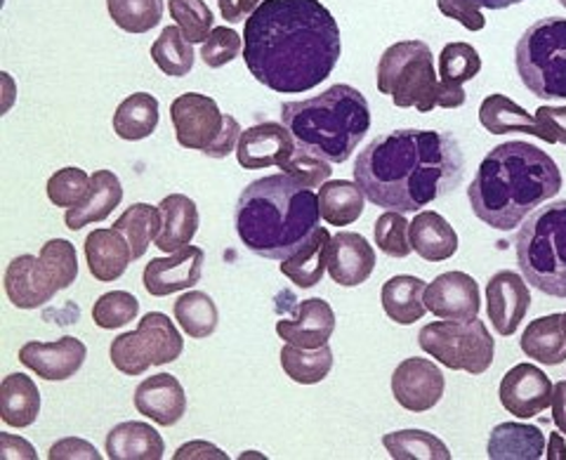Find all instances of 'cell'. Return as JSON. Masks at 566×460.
I'll return each mask as SVG.
<instances>
[{
    "mask_svg": "<svg viewBox=\"0 0 566 460\" xmlns=\"http://www.w3.org/2000/svg\"><path fill=\"white\" fill-rule=\"evenodd\" d=\"M343 55L340 27L318 0H262L243 29V62L281 95L322 85Z\"/></svg>",
    "mask_w": 566,
    "mask_h": 460,
    "instance_id": "1",
    "label": "cell"
},
{
    "mask_svg": "<svg viewBox=\"0 0 566 460\" xmlns=\"http://www.w3.org/2000/svg\"><path fill=\"white\" fill-rule=\"evenodd\" d=\"M465 154L447 130H392L370 139L354 161V182L387 210L420 212L463 185Z\"/></svg>",
    "mask_w": 566,
    "mask_h": 460,
    "instance_id": "2",
    "label": "cell"
},
{
    "mask_svg": "<svg viewBox=\"0 0 566 460\" xmlns=\"http://www.w3.org/2000/svg\"><path fill=\"white\" fill-rule=\"evenodd\" d=\"M562 170L551 154L531 142H505L493 147L468 187L472 212L484 224L512 232L531 212L557 197Z\"/></svg>",
    "mask_w": 566,
    "mask_h": 460,
    "instance_id": "3",
    "label": "cell"
},
{
    "mask_svg": "<svg viewBox=\"0 0 566 460\" xmlns=\"http://www.w3.org/2000/svg\"><path fill=\"white\" fill-rule=\"evenodd\" d=\"M318 194L289 172L248 185L234 208V227L248 251L264 260H286L318 229Z\"/></svg>",
    "mask_w": 566,
    "mask_h": 460,
    "instance_id": "4",
    "label": "cell"
},
{
    "mask_svg": "<svg viewBox=\"0 0 566 460\" xmlns=\"http://www.w3.org/2000/svg\"><path fill=\"white\" fill-rule=\"evenodd\" d=\"M281 123L305 149L328 164H345L370 130V106L361 91L345 83L322 95L281 104Z\"/></svg>",
    "mask_w": 566,
    "mask_h": 460,
    "instance_id": "5",
    "label": "cell"
},
{
    "mask_svg": "<svg viewBox=\"0 0 566 460\" xmlns=\"http://www.w3.org/2000/svg\"><path fill=\"white\" fill-rule=\"evenodd\" d=\"M378 91L389 95L399 109L430 114L441 109H460L468 102L463 87L447 85L437 79L434 55L424 41H401L389 45L378 62Z\"/></svg>",
    "mask_w": 566,
    "mask_h": 460,
    "instance_id": "6",
    "label": "cell"
},
{
    "mask_svg": "<svg viewBox=\"0 0 566 460\" xmlns=\"http://www.w3.org/2000/svg\"><path fill=\"white\" fill-rule=\"evenodd\" d=\"M515 253L526 283L551 297H566V199L531 212L517 232Z\"/></svg>",
    "mask_w": 566,
    "mask_h": 460,
    "instance_id": "7",
    "label": "cell"
},
{
    "mask_svg": "<svg viewBox=\"0 0 566 460\" xmlns=\"http://www.w3.org/2000/svg\"><path fill=\"white\" fill-rule=\"evenodd\" d=\"M517 74L531 95L566 100V20L545 17L531 24L515 48Z\"/></svg>",
    "mask_w": 566,
    "mask_h": 460,
    "instance_id": "8",
    "label": "cell"
},
{
    "mask_svg": "<svg viewBox=\"0 0 566 460\" xmlns=\"http://www.w3.org/2000/svg\"><path fill=\"white\" fill-rule=\"evenodd\" d=\"M418 345L432 359L451 370H465L472 376H482L495 357V341L482 318L468 322H432L422 326Z\"/></svg>",
    "mask_w": 566,
    "mask_h": 460,
    "instance_id": "9",
    "label": "cell"
},
{
    "mask_svg": "<svg viewBox=\"0 0 566 460\" xmlns=\"http://www.w3.org/2000/svg\"><path fill=\"white\" fill-rule=\"evenodd\" d=\"M185 341L164 312L142 316L135 331L120 333L109 345V359L123 376H142L151 366H166L182 357Z\"/></svg>",
    "mask_w": 566,
    "mask_h": 460,
    "instance_id": "10",
    "label": "cell"
},
{
    "mask_svg": "<svg viewBox=\"0 0 566 460\" xmlns=\"http://www.w3.org/2000/svg\"><path fill=\"white\" fill-rule=\"evenodd\" d=\"M224 116L218 102L201 93H185L170 104V121L177 145L193 151H208L224 130Z\"/></svg>",
    "mask_w": 566,
    "mask_h": 460,
    "instance_id": "11",
    "label": "cell"
},
{
    "mask_svg": "<svg viewBox=\"0 0 566 460\" xmlns=\"http://www.w3.org/2000/svg\"><path fill=\"white\" fill-rule=\"evenodd\" d=\"M447 378L430 359H403L392 374V395L401 409L424 414L444 397Z\"/></svg>",
    "mask_w": 566,
    "mask_h": 460,
    "instance_id": "12",
    "label": "cell"
},
{
    "mask_svg": "<svg viewBox=\"0 0 566 460\" xmlns=\"http://www.w3.org/2000/svg\"><path fill=\"white\" fill-rule=\"evenodd\" d=\"M531 291L524 276L517 272H495L486 283V314L495 333L510 338L528 314Z\"/></svg>",
    "mask_w": 566,
    "mask_h": 460,
    "instance_id": "13",
    "label": "cell"
},
{
    "mask_svg": "<svg viewBox=\"0 0 566 460\" xmlns=\"http://www.w3.org/2000/svg\"><path fill=\"white\" fill-rule=\"evenodd\" d=\"M553 383L534 364L512 366L501 380L503 409L517 418L541 416L553 404Z\"/></svg>",
    "mask_w": 566,
    "mask_h": 460,
    "instance_id": "14",
    "label": "cell"
},
{
    "mask_svg": "<svg viewBox=\"0 0 566 460\" xmlns=\"http://www.w3.org/2000/svg\"><path fill=\"white\" fill-rule=\"evenodd\" d=\"M203 248L185 245L180 251L168 253V258H154L145 268L142 281L149 295L166 297L197 286L203 276Z\"/></svg>",
    "mask_w": 566,
    "mask_h": 460,
    "instance_id": "15",
    "label": "cell"
},
{
    "mask_svg": "<svg viewBox=\"0 0 566 460\" xmlns=\"http://www.w3.org/2000/svg\"><path fill=\"white\" fill-rule=\"evenodd\" d=\"M297 145L291 130L283 123H258V126L241 133L237 158L245 170H264L276 166L279 170L291 161Z\"/></svg>",
    "mask_w": 566,
    "mask_h": 460,
    "instance_id": "16",
    "label": "cell"
},
{
    "mask_svg": "<svg viewBox=\"0 0 566 460\" xmlns=\"http://www.w3.org/2000/svg\"><path fill=\"white\" fill-rule=\"evenodd\" d=\"M87 359V347L83 341L74 338V335H64L60 341L41 343V341H29L20 349V362L33 370L35 376L50 380V383H62L74 378L83 368Z\"/></svg>",
    "mask_w": 566,
    "mask_h": 460,
    "instance_id": "17",
    "label": "cell"
},
{
    "mask_svg": "<svg viewBox=\"0 0 566 460\" xmlns=\"http://www.w3.org/2000/svg\"><path fill=\"white\" fill-rule=\"evenodd\" d=\"M424 307L437 318L468 322V318H474L482 310L480 286L465 272H444L424 289Z\"/></svg>",
    "mask_w": 566,
    "mask_h": 460,
    "instance_id": "18",
    "label": "cell"
},
{
    "mask_svg": "<svg viewBox=\"0 0 566 460\" xmlns=\"http://www.w3.org/2000/svg\"><path fill=\"white\" fill-rule=\"evenodd\" d=\"M57 283L50 276L41 258L17 255L6 270V293L17 310H39L57 293Z\"/></svg>",
    "mask_w": 566,
    "mask_h": 460,
    "instance_id": "19",
    "label": "cell"
},
{
    "mask_svg": "<svg viewBox=\"0 0 566 460\" xmlns=\"http://www.w3.org/2000/svg\"><path fill=\"white\" fill-rule=\"evenodd\" d=\"M333 331L335 314L324 297L303 300V303L295 307L293 316H283L281 322H276V333L281 341L305 349L328 345Z\"/></svg>",
    "mask_w": 566,
    "mask_h": 460,
    "instance_id": "20",
    "label": "cell"
},
{
    "mask_svg": "<svg viewBox=\"0 0 566 460\" xmlns=\"http://www.w3.org/2000/svg\"><path fill=\"white\" fill-rule=\"evenodd\" d=\"M135 409L161 428H172L187 414V395L182 383L170 374L145 378L135 389Z\"/></svg>",
    "mask_w": 566,
    "mask_h": 460,
    "instance_id": "21",
    "label": "cell"
},
{
    "mask_svg": "<svg viewBox=\"0 0 566 460\" xmlns=\"http://www.w3.org/2000/svg\"><path fill=\"white\" fill-rule=\"evenodd\" d=\"M376 270V251L361 234L340 232L331 237L328 274L338 286H361Z\"/></svg>",
    "mask_w": 566,
    "mask_h": 460,
    "instance_id": "22",
    "label": "cell"
},
{
    "mask_svg": "<svg viewBox=\"0 0 566 460\" xmlns=\"http://www.w3.org/2000/svg\"><path fill=\"white\" fill-rule=\"evenodd\" d=\"M85 260L99 283H114L128 272L133 251L116 227H97L85 239Z\"/></svg>",
    "mask_w": 566,
    "mask_h": 460,
    "instance_id": "23",
    "label": "cell"
},
{
    "mask_svg": "<svg viewBox=\"0 0 566 460\" xmlns=\"http://www.w3.org/2000/svg\"><path fill=\"white\" fill-rule=\"evenodd\" d=\"M123 201V185L112 170H95L91 175V189H87L85 199L74 206L66 208L64 212V224L71 232H78V229L106 220L118 208Z\"/></svg>",
    "mask_w": 566,
    "mask_h": 460,
    "instance_id": "24",
    "label": "cell"
},
{
    "mask_svg": "<svg viewBox=\"0 0 566 460\" xmlns=\"http://www.w3.org/2000/svg\"><path fill=\"white\" fill-rule=\"evenodd\" d=\"M166 441L149 422L126 420L106 435V456L112 460H161Z\"/></svg>",
    "mask_w": 566,
    "mask_h": 460,
    "instance_id": "25",
    "label": "cell"
},
{
    "mask_svg": "<svg viewBox=\"0 0 566 460\" xmlns=\"http://www.w3.org/2000/svg\"><path fill=\"white\" fill-rule=\"evenodd\" d=\"M161 232L154 239V245L161 248L164 253H175L180 248L189 245L191 239L199 232V208L185 194H170L161 203Z\"/></svg>",
    "mask_w": 566,
    "mask_h": 460,
    "instance_id": "26",
    "label": "cell"
},
{
    "mask_svg": "<svg viewBox=\"0 0 566 460\" xmlns=\"http://www.w3.org/2000/svg\"><path fill=\"white\" fill-rule=\"evenodd\" d=\"M424 283L420 276L399 274L387 279L380 289V303L389 322L399 326H411L424 316L428 307H424Z\"/></svg>",
    "mask_w": 566,
    "mask_h": 460,
    "instance_id": "27",
    "label": "cell"
},
{
    "mask_svg": "<svg viewBox=\"0 0 566 460\" xmlns=\"http://www.w3.org/2000/svg\"><path fill=\"white\" fill-rule=\"evenodd\" d=\"M413 253L428 262H444L458 251V234L447 218L434 210H420L409 227Z\"/></svg>",
    "mask_w": 566,
    "mask_h": 460,
    "instance_id": "28",
    "label": "cell"
},
{
    "mask_svg": "<svg viewBox=\"0 0 566 460\" xmlns=\"http://www.w3.org/2000/svg\"><path fill=\"white\" fill-rule=\"evenodd\" d=\"M545 451V435L536 425L501 422L489 437L486 456L491 460H538Z\"/></svg>",
    "mask_w": 566,
    "mask_h": 460,
    "instance_id": "29",
    "label": "cell"
},
{
    "mask_svg": "<svg viewBox=\"0 0 566 460\" xmlns=\"http://www.w3.org/2000/svg\"><path fill=\"white\" fill-rule=\"evenodd\" d=\"M328 251L331 234L326 227H318L312 239L300 251L286 260H281V274L286 276L297 289H314L322 283L328 272Z\"/></svg>",
    "mask_w": 566,
    "mask_h": 460,
    "instance_id": "30",
    "label": "cell"
},
{
    "mask_svg": "<svg viewBox=\"0 0 566 460\" xmlns=\"http://www.w3.org/2000/svg\"><path fill=\"white\" fill-rule=\"evenodd\" d=\"M41 414V393L27 374H10L0 385V416L10 428H29Z\"/></svg>",
    "mask_w": 566,
    "mask_h": 460,
    "instance_id": "31",
    "label": "cell"
},
{
    "mask_svg": "<svg viewBox=\"0 0 566 460\" xmlns=\"http://www.w3.org/2000/svg\"><path fill=\"white\" fill-rule=\"evenodd\" d=\"M520 347L528 359H536L547 366H559L566 359V335L562 314L541 316L536 322H531L522 333Z\"/></svg>",
    "mask_w": 566,
    "mask_h": 460,
    "instance_id": "32",
    "label": "cell"
},
{
    "mask_svg": "<svg viewBox=\"0 0 566 460\" xmlns=\"http://www.w3.org/2000/svg\"><path fill=\"white\" fill-rule=\"evenodd\" d=\"M364 191L357 182L328 180L318 187V210L322 218L333 227H349L361 218Z\"/></svg>",
    "mask_w": 566,
    "mask_h": 460,
    "instance_id": "33",
    "label": "cell"
},
{
    "mask_svg": "<svg viewBox=\"0 0 566 460\" xmlns=\"http://www.w3.org/2000/svg\"><path fill=\"white\" fill-rule=\"evenodd\" d=\"M114 133L126 142H139L158 128V100L149 93L128 95L116 106Z\"/></svg>",
    "mask_w": 566,
    "mask_h": 460,
    "instance_id": "34",
    "label": "cell"
},
{
    "mask_svg": "<svg viewBox=\"0 0 566 460\" xmlns=\"http://www.w3.org/2000/svg\"><path fill=\"white\" fill-rule=\"evenodd\" d=\"M172 312L177 324H180V328L187 335H191L193 341L210 338L220 326V310L216 305V300L203 291H189L177 297Z\"/></svg>",
    "mask_w": 566,
    "mask_h": 460,
    "instance_id": "35",
    "label": "cell"
},
{
    "mask_svg": "<svg viewBox=\"0 0 566 460\" xmlns=\"http://www.w3.org/2000/svg\"><path fill=\"white\" fill-rule=\"evenodd\" d=\"M480 123L491 135L526 133V135L536 137V133H538L536 116H531L528 112L522 109L517 102H512L510 97H505L501 93H493L482 102Z\"/></svg>",
    "mask_w": 566,
    "mask_h": 460,
    "instance_id": "36",
    "label": "cell"
},
{
    "mask_svg": "<svg viewBox=\"0 0 566 460\" xmlns=\"http://www.w3.org/2000/svg\"><path fill=\"white\" fill-rule=\"evenodd\" d=\"M161 208H154L149 203H133L130 208H126L120 212V218L116 220V229L126 237V241L130 243L133 251V260L145 258V253L149 251L151 241L161 232Z\"/></svg>",
    "mask_w": 566,
    "mask_h": 460,
    "instance_id": "37",
    "label": "cell"
},
{
    "mask_svg": "<svg viewBox=\"0 0 566 460\" xmlns=\"http://www.w3.org/2000/svg\"><path fill=\"white\" fill-rule=\"evenodd\" d=\"M281 368L297 385H316L331 374L333 349L328 345L305 349L286 343L281 349Z\"/></svg>",
    "mask_w": 566,
    "mask_h": 460,
    "instance_id": "38",
    "label": "cell"
},
{
    "mask_svg": "<svg viewBox=\"0 0 566 460\" xmlns=\"http://www.w3.org/2000/svg\"><path fill=\"white\" fill-rule=\"evenodd\" d=\"M151 60L156 66L164 71L170 79H185L191 74L193 62H197V55H193V43L185 39V33L180 27H166L161 35L154 41L151 45Z\"/></svg>",
    "mask_w": 566,
    "mask_h": 460,
    "instance_id": "39",
    "label": "cell"
},
{
    "mask_svg": "<svg viewBox=\"0 0 566 460\" xmlns=\"http://www.w3.org/2000/svg\"><path fill=\"white\" fill-rule=\"evenodd\" d=\"M382 447L395 460H451L449 447L424 430H399L382 437Z\"/></svg>",
    "mask_w": 566,
    "mask_h": 460,
    "instance_id": "40",
    "label": "cell"
},
{
    "mask_svg": "<svg viewBox=\"0 0 566 460\" xmlns=\"http://www.w3.org/2000/svg\"><path fill=\"white\" fill-rule=\"evenodd\" d=\"M106 10L126 33H147L164 20V0H106Z\"/></svg>",
    "mask_w": 566,
    "mask_h": 460,
    "instance_id": "41",
    "label": "cell"
},
{
    "mask_svg": "<svg viewBox=\"0 0 566 460\" xmlns=\"http://www.w3.org/2000/svg\"><path fill=\"white\" fill-rule=\"evenodd\" d=\"M482 58L470 43H449L439 55V81L463 87V83L480 76Z\"/></svg>",
    "mask_w": 566,
    "mask_h": 460,
    "instance_id": "42",
    "label": "cell"
},
{
    "mask_svg": "<svg viewBox=\"0 0 566 460\" xmlns=\"http://www.w3.org/2000/svg\"><path fill=\"white\" fill-rule=\"evenodd\" d=\"M168 10L189 43H206L216 22L206 0H168Z\"/></svg>",
    "mask_w": 566,
    "mask_h": 460,
    "instance_id": "43",
    "label": "cell"
},
{
    "mask_svg": "<svg viewBox=\"0 0 566 460\" xmlns=\"http://www.w3.org/2000/svg\"><path fill=\"white\" fill-rule=\"evenodd\" d=\"M139 314V300L128 291H112L97 297L93 305V322L104 331H116L135 322Z\"/></svg>",
    "mask_w": 566,
    "mask_h": 460,
    "instance_id": "44",
    "label": "cell"
},
{
    "mask_svg": "<svg viewBox=\"0 0 566 460\" xmlns=\"http://www.w3.org/2000/svg\"><path fill=\"white\" fill-rule=\"evenodd\" d=\"M411 222L403 218V212L387 210L376 220L374 237L380 245V251L389 258H409L413 253L411 237H409Z\"/></svg>",
    "mask_w": 566,
    "mask_h": 460,
    "instance_id": "45",
    "label": "cell"
},
{
    "mask_svg": "<svg viewBox=\"0 0 566 460\" xmlns=\"http://www.w3.org/2000/svg\"><path fill=\"white\" fill-rule=\"evenodd\" d=\"M43 264L48 268L50 276L55 279L57 289L64 291L71 283L78 279V255H76V245L66 241V239H50L43 248L41 255Z\"/></svg>",
    "mask_w": 566,
    "mask_h": 460,
    "instance_id": "46",
    "label": "cell"
},
{
    "mask_svg": "<svg viewBox=\"0 0 566 460\" xmlns=\"http://www.w3.org/2000/svg\"><path fill=\"white\" fill-rule=\"evenodd\" d=\"M87 189H91V175L81 168H62L48 180V199L57 208H74L78 206Z\"/></svg>",
    "mask_w": 566,
    "mask_h": 460,
    "instance_id": "47",
    "label": "cell"
},
{
    "mask_svg": "<svg viewBox=\"0 0 566 460\" xmlns=\"http://www.w3.org/2000/svg\"><path fill=\"white\" fill-rule=\"evenodd\" d=\"M243 50V39L229 27H216L210 31L206 43L201 45V60L210 69H222L224 64L234 62Z\"/></svg>",
    "mask_w": 566,
    "mask_h": 460,
    "instance_id": "48",
    "label": "cell"
},
{
    "mask_svg": "<svg viewBox=\"0 0 566 460\" xmlns=\"http://www.w3.org/2000/svg\"><path fill=\"white\" fill-rule=\"evenodd\" d=\"M281 172L293 175L295 180L307 185L310 189H318L324 182H328L333 175L328 161H324V158H318L305 149H295L291 161L281 168Z\"/></svg>",
    "mask_w": 566,
    "mask_h": 460,
    "instance_id": "49",
    "label": "cell"
},
{
    "mask_svg": "<svg viewBox=\"0 0 566 460\" xmlns=\"http://www.w3.org/2000/svg\"><path fill=\"white\" fill-rule=\"evenodd\" d=\"M536 128L547 145H566V106H538Z\"/></svg>",
    "mask_w": 566,
    "mask_h": 460,
    "instance_id": "50",
    "label": "cell"
},
{
    "mask_svg": "<svg viewBox=\"0 0 566 460\" xmlns=\"http://www.w3.org/2000/svg\"><path fill=\"white\" fill-rule=\"evenodd\" d=\"M439 12L463 24L468 31H482L486 27V17L474 0H437Z\"/></svg>",
    "mask_w": 566,
    "mask_h": 460,
    "instance_id": "51",
    "label": "cell"
},
{
    "mask_svg": "<svg viewBox=\"0 0 566 460\" xmlns=\"http://www.w3.org/2000/svg\"><path fill=\"white\" fill-rule=\"evenodd\" d=\"M50 460H64V458H87V460H99V451L91 445V441L85 439H78V437H66V439H60L57 445H52L50 453H48Z\"/></svg>",
    "mask_w": 566,
    "mask_h": 460,
    "instance_id": "52",
    "label": "cell"
},
{
    "mask_svg": "<svg viewBox=\"0 0 566 460\" xmlns=\"http://www.w3.org/2000/svg\"><path fill=\"white\" fill-rule=\"evenodd\" d=\"M241 123L234 118V116H224V130H222V135L218 137V142L216 145H212L208 151H206V156H210V158H227L229 154L232 151H237V147H239V139H241Z\"/></svg>",
    "mask_w": 566,
    "mask_h": 460,
    "instance_id": "53",
    "label": "cell"
},
{
    "mask_svg": "<svg viewBox=\"0 0 566 460\" xmlns=\"http://www.w3.org/2000/svg\"><path fill=\"white\" fill-rule=\"evenodd\" d=\"M260 6L262 0H218L222 20H227L229 24L243 22L245 17H251Z\"/></svg>",
    "mask_w": 566,
    "mask_h": 460,
    "instance_id": "54",
    "label": "cell"
},
{
    "mask_svg": "<svg viewBox=\"0 0 566 460\" xmlns=\"http://www.w3.org/2000/svg\"><path fill=\"white\" fill-rule=\"evenodd\" d=\"M185 458H218L227 460V453H222L218 447L208 445V441H189V445L180 447L175 453V460H185Z\"/></svg>",
    "mask_w": 566,
    "mask_h": 460,
    "instance_id": "55",
    "label": "cell"
},
{
    "mask_svg": "<svg viewBox=\"0 0 566 460\" xmlns=\"http://www.w3.org/2000/svg\"><path fill=\"white\" fill-rule=\"evenodd\" d=\"M0 445H3V458L6 460L8 458H29V460L35 458V449L29 445L27 439L3 435V439H0Z\"/></svg>",
    "mask_w": 566,
    "mask_h": 460,
    "instance_id": "56",
    "label": "cell"
},
{
    "mask_svg": "<svg viewBox=\"0 0 566 460\" xmlns=\"http://www.w3.org/2000/svg\"><path fill=\"white\" fill-rule=\"evenodd\" d=\"M553 420L557 425V430L566 435V380L555 383L553 387Z\"/></svg>",
    "mask_w": 566,
    "mask_h": 460,
    "instance_id": "57",
    "label": "cell"
},
{
    "mask_svg": "<svg viewBox=\"0 0 566 460\" xmlns=\"http://www.w3.org/2000/svg\"><path fill=\"white\" fill-rule=\"evenodd\" d=\"M547 460H566V445H564V435L553 432L551 435V447H547Z\"/></svg>",
    "mask_w": 566,
    "mask_h": 460,
    "instance_id": "58",
    "label": "cell"
},
{
    "mask_svg": "<svg viewBox=\"0 0 566 460\" xmlns=\"http://www.w3.org/2000/svg\"><path fill=\"white\" fill-rule=\"evenodd\" d=\"M474 3L480 8H486V10H505V8H512L517 3H524V0H474Z\"/></svg>",
    "mask_w": 566,
    "mask_h": 460,
    "instance_id": "59",
    "label": "cell"
},
{
    "mask_svg": "<svg viewBox=\"0 0 566 460\" xmlns=\"http://www.w3.org/2000/svg\"><path fill=\"white\" fill-rule=\"evenodd\" d=\"M562 324H564V335H566V312L562 314Z\"/></svg>",
    "mask_w": 566,
    "mask_h": 460,
    "instance_id": "60",
    "label": "cell"
},
{
    "mask_svg": "<svg viewBox=\"0 0 566 460\" xmlns=\"http://www.w3.org/2000/svg\"><path fill=\"white\" fill-rule=\"evenodd\" d=\"M559 3H562V8H566V0H559Z\"/></svg>",
    "mask_w": 566,
    "mask_h": 460,
    "instance_id": "61",
    "label": "cell"
}]
</instances>
